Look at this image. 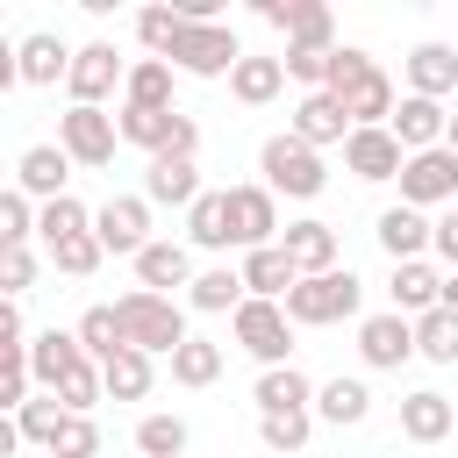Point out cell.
Wrapping results in <instances>:
<instances>
[{"label": "cell", "mask_w": 458, "mask_h": 458, "mask_svg": "<svg viewBox=\"0 0 458 458\" xmlns=\"http://www.w3.org/2000/svg\"><path fill=\"white\" fill-rule=\"evenodd\" d=\"M329 93L344 100V114H351V129H386L394 122V79L358 50V43H336V57H329Z\"/></svg>", "instance_id": "6da1fadb"}, {"label": "cell", "mask_w": 458, "mask_h": 458, "mask_svg": "<svg viewBox=\"0 0 458 458\" xmlns=\"http://www.w3.org/2000/svg\"><path fill=\"white\" fill-rule=\"evenodd\" d=\"M114 315H122V336L136 344V351H150V358H172L193 329H186V315H179V301L172 293H150V286H136V293H122L114 301Z\"/></svg>", "instance_id": "7a4b0ae2"}, {"label": "cell", "mask_w": 458, "mask_h": 458, "mask_svg": "<svg viewBox=\"0 0 458 458\" xmlns=\"http://www.w3.org/2000/svg\"><path fill=\"white\" fill-rule=\"evenodd\" d=\"M243 57H250V50L236 43V29H229V21H186L165 64H172V72H186V79H229Z\"/></svg>", "instance_id": "3957f363"}, {"label": "cell", "mask_w": 458, "mask_h": 458, "mask_svg": "<svg viewBox=\"0 0 458 458\" xmlns=\"http://www.w3.org/2000/svg\"><path fill=\"white\" fill-rule=\"evenodd\" d=\"M258 172H265V186H272V193H286V200H315V193L329 186V172H322V150H308L301 136H265V150H258Z\"/></svg>", "instance_id": "277c9868"}, {"label": "cell", "mask_w": 458, "mask_h": 458, "mask_svg": "<svg viewBox=\"0 0 458 458\" xmlns=\"http://www.w3.org/2000/svg\"><path fill=\"white\" fill-rule=\"evenodd\" d=\"M358 301H365L358 272H351V265H336V272L301 279V286L286 293V315H293V322H308V329H322V322H351V315H358Z\"/></svg>", "instance_id": "5b68a950"}, {"label": "cell", "mask_w": 458, "mask_h": 458, "mask_svg": "<svg viewBox=\"0 0 458 458\" xmlns=\"http://www.w3.org/2000/svg\"><path fill=\"white\" fill-rule=\"evenodd\" d=\"M229 329H236V344L272 372V365H286V351H293V315H286V301H243L236 315H229Z\"/></svg>", "instance_id": "8992f818"}, {"label": "cell", "mask_w": 458, "mask_h": 458, "mask_svg": "<svg viewBox=\"0 0 458 458\" xmlns=\"http://www.w3.org/2000/svg\"><path fill=\"white\" fill-rule=\"evenodd\" d=\"M57 143H64V157H72V165L100 172V165H114L122 122H114L107 107H64V114H57Z\"/></svg>", "instance_id": "52a82bcc"}, {"label": "cell", "mask_w": 458, "mask_h": 458, "mask_svg": "<svg viewBox=\"0 0 458 458\" xmlns=\"http://www.w3.org/2000/svg\"><path fill=\"white\" fill-rule=\"evenodd\" d=\"M258 21L286 36V50H336V21L322 0H258Z\"/></svg>", "instance_id": "ba28073f"}, {"label": "cell", "mask_w": 458, "mask_h": 458, "mask_svg": "<svg viewBox=\"0 0 458 458\" xmlns=\"http://www.w3.org/2000/svg\"><path fill=\"white\" fill-rule=\"evenodd\" d=\"M114 86H129V57H122L114 43H86V50L72 57V79H64L72 107H100Z\"/></svg>", "instance_id": "9c48e42d"}, {"label": "cell", "mask_w": 458, "mask_h": 458, "mask_svg": "<svg viewBox=\"0 0 458 458\" xmlns=\"http://www.w3.org/2000/svg\"><path fill=\"white\" fill-rule=\"evenodd\" d=\"M93 236L114 250V258H143L157 236H150V200L143 193H114L100 215H93Z\"/></svg>", "instance_id": "30bf717a"}, {"label": "cell", "mask_w": 458, "mask_h": 458, "mask_svg": "<svg viewBox=\"0 0 458 458\" xmlns=\"http://www.w3.org/2000/svg\"><path fill=\"white\" fill-rule=\"evenodd\" d=\"M401 200L408 208H444V200H458V150H415L408 165H401Z\"/></svg>", "instance_id": "8fae6325"}, {"label": "cell", "mask_w": 458, "mask_h": 458, "mask_svg": "<svg viewBox=\"0 0 458 458\" xmlns=\"http://www.w3.org/2000/svg\"><path fill=\"white\" fill-rule=\"evenodd\" d=\"M229 229H236V243L243 250H265V243H279L286 229H279V193L258 179V186H229Z\"/></svg>", "instance_id": "7c38bea8"}, {"label": "cell", "mask_w": 458, "mask_h": 458, "mask_svg": "<svg viewBox=\"0 0 458 458\" xmlns=\"http://www.w3.org/2000/svg\"><path fill=\"white\" fill-rule=\"evenodd\" d=\"M358 358H365L372 372H401V365L415 358V322H408V315H372V322H358Z\"/></svg>", "instance_id": "4fadbf2b"}, {"label": "cell", "mask_w": 458, "mask_h": 458, "mask_svg": "<svg viewBox=\"0 0 458 458\" xmlns=\"http://www.w3.org/2000/svg\"><path fill=\"white\" fill-rule=\"evenodd\" d=\"M344 165H351L365 186H379V179H401L408 150H401V136H394V129H351V143H344Z\"/></svg>", "instance_id": "5bb4252c"}, {"label": "cell", "mask_w": 458, "mask_h": 458, "mask_svg": "<svg viewBox=\"0 0 458 458\" xmlns=\"http://www.w3.org/2000/svg\"><path fill=\"white\" fill-rule=\"evenodd\" d=\"M286 136H301L308 150H322V143H351V114H344V100H336V93H308V100L293 107Z\"/></svg>", "instance_id": "9a60e30c"}, {"label": "cell", "mask_w": 458, "mask_h": 458, "mask_svg": "<svg viewBox=\"0 0 458 458\" xmlns=\"http://www.w3.org/2000/svg\"><path fill=\"white\" fill-rule=\"evenodd\" d=\"M64 179H72L64 143H29L21 165H14V186H21L29 200H64Z\"/></svg>", "instance_id": "2e32d148"}, {"label": "cell", "mask_w": 458, "mask_h": 458, "mask_svg": "<svg viewBox=\"0 0 458 458\" xmlns=\"http://www.w3.org/2000/svg\"><path fill=\"white\" fill-rule=\"evenodd\" d=\"M208 186H200V165L193 157H150V172H143V200L150 208H193Z\"/></svg>", "instance_id": "e0dca14e"}, {"label": "cell", "mask_w": 458, "mask_h": 458, "mask_svg": "<svg viewBox=\"0 0 458 458\" xmlns=\"http://www.w3.org/2000/svg\"><path fill=\"white\" fill-rule=\"evenodd\" d=\"M372 236H379V250H386L394 265H408V258H422V250L437 243V222H422V208L401 200V208H379V229H372Z\"/></svg>", "instance_id": "ac0fdd59"}, {"label": "cell", "mask_w": 458, "mask_h": 458, "mask_svg": "<svg viewBox=\"0 0 458 458\" xmlns=\"http://www.w3.org/2000/svg\"><path fill=\"white\" fill-rule=\"evenodd\" d=\"M243 286H250V301H286L293 286H301V265L286 258V243H265V250H243Z\"/></svg>", "instance_id": "d6986e66"}, {"label": "cell", "mask_w": 458, "mask_h": 458, "mask_svg": "<svg viewBox=\"0 0 458 458\" xmlns=\"http://www.w3.org/2000/svg\"><path fill=\"white\" fill-rule=\"evenodd\" d=\"M394 136H401V150L415 157V150H437L444 143V129H451V114H444V100H422V93H408L401 107H394V122H386Z\"/></svg>", "instance_id": "ffe728a7"}, {"label": "cell", "mask_w": 458, "mask_h": 458, "mask_svg": "<svg viewBox=\"0 0 458 458\" xmlns=\"http://www.w3.org/2000/svg\"><path fill=\"white\" fill-rule=\"evenodd\" d=\"M386 293H394V315H429V308H444V272H429V258H408V265H394V279H386Z\"/></svg>", "instance_id": "44dd1931"}, {"label": "cell", "mask_w": 458, "mask_h": 458, "mask_svg": "<svg viewBox=\"0 0 458 458\" xmlns=\"http://www.w3.org/2000/svg\"><path fill=\"white\" fill-rule=\"evenodd\" d=\"M79 365H86L79 329H43V336H29V372H36V386H50V394H57V379H64V372H79Z\"/></svg>", "instance_id": "7402d4cb"}, {"label": "cell", "mask_w": 458, "mask_h": 458, "mask_svg": "<svg viewBox=\"0 0 458 458\" xmlns=\"http://www.w3.org/2000/svg\"><path fill=\"white\" fill-rule=\"evenodd\" d=\"M250 401H258V415H308L315 408V386H308L301 365H272V372H258Z\"/></svg>", "instance_id": "603a6c76"}, {"label": "cell", "mask_w": 458, "mask_h": 458, "mask_svg": "<svg viewBox=\"0 0 458 458\" xmlns=\"http://www.w3.org/2000/svg\"><path fill=\"white\" fill-rule=\"evenodd\" d=\"M451 422H458V408H451L437 386L401 394V437H408V444H444V437H451Z\"/></svg>", "instance_id": "cb8c5ba5"}, {"label": "cell", "mask_w": 458, "mask_h": 458, "mask_svg": "<svg viewBox=\"0 0 458 458\" xmlns=\"http://www.w3.org/2000/svg\"><path fill=\"white\" fill-rule=\"evenodd\" d=\"M408 93H422V100L458 93V50L451 43H415L408 50Z\"/></svg>", "instance_id": "d4e9b609"}, {"label": "cell", "mask_w": 458, "mask_h": 458, "mask_svg": "<svg viewBox=\"0 0 458 458\" xmlns=\"http://www.w3.org/2000/svg\"><path fill=\"white\" fill-rule=\"evenodd\" d=\"M286 258L301 265V279H315V272H336V229L329 222H286Z\"/></svg>", "instance_id": "484cf974"}, {"label": "cell", "mask_w": 458, "mask_h": 458, "mask_svg": "<svg viewBox=\"0 0 458 458\" xmlns=\"http://www.w3.org/2000/svg\"><path fill=\"white\" fill-rule=\"evenodd\" d=\"M136 279L150 286V293H165V286H193L200 272H193V250L186 243H172V236H157L143 258H136Z\"/></svg>", "instance_id": "4316f807"}, {"label": "cell", "mask_w": 458, "mask_h": 458, "mask_svg": "<svg viewBox=\"0 0 458 458\" xmlns=\"http://www.w3.org/2000/svg\"><path fill=\"white\" fill-rule=\"evenodd\" d=\"M72 57H79V50H64V36H50V29L21 36V79H29V86H57V79H72Z\"/></svg>", "instance_id": "83f0119b"}, {"label": "cell", "mask_w": 458, "mask_h": 458, "mask_svg": "<svg viewBox=\"0 0 458 458\" xmlns=\"http://www.w3.org/2000/svg\"><path fill=\"white\" fill-rule=\"evenodd\" d=\"M315 415H322V422H336V429H351V422H365V415H372V386L336 372V379H322V386H315Z\"/></svg>", "instance_id": "f1b7e54d"}, {"label": "cell", "mask_w": 458, "mask_h": 458, "mask_svg": "<svg viewBox=\"0 0 458 458\" xmlns=\"http://www.w3.org/2000/svg\"><path fill=\"white\" fill-rule=\"evenodd\" d=\"M186 301H193L200 315H236V308L250 301V286H243V272H229V265H208V272L186 286Z\"/></svg>", "instance_id": "f546056e"}, {"label": "cell", "mask_w": 458, "mask_h": 458, "mask_svg": "<svg viewBox=\"0 0 458 458\" xmlns=\"http://www.w3.org/2000/svg\"><path fill=\"white\" fill-rule=\"evenodd\" d=\"M279 86H286V57H243V64L229 72V93H236L243 107H265V100H279Z\"/></svg>", "instance_id": "4dcf8cb0"}, {"label": "cell", "mask_w": 458, "mask_h": 458, "mask_svg": "<svg viewBox=\"0 0 458 458\" xmlns=\"http://www.w3.org/2000/svg\"><path fill=\"white\" fill-rule=\"evenodd\" d=\"M100 379H107V401H143L150 394V379H157V365H150V351H114L107 365H100Z\"/></svg>", "instance_id": "1f68e13d"}, {"label": "cell", "mask_w": 458, "mask_h": 458, "mask_svg": "<svg viewBox=\"0 0 458 458\" xmlns=\"http://www.w3.org/2000/svg\"><path fill=\"white\" fill-rule=\"evenodd\" d=\"M186 236H193L200 250H229V243H236V229H229V193H200V200L186 208Z\"/></svg>", "instance_id": "d6a6232c"}, {"label": "cell", "mask_w": 458, "mask_h": 458, "mask_svg": "<svg viewBox=\"0 0 458 458\" xmlns=\"http://www.w3.org/2000/svg\"><path fill=\"white\" fill-rule=\"evenodd\" d=\"M122 107H172V64L165 57H136L129 86H122Z\"/></svg>", "instance_id": "836d02e7"}, {"label": "cell", "mask_w": 458, "mask_h": 458, "mask_svg": "<svg viewBox=\"0 0 458 458\" xmlns=\"http://www.w3.org/2000/svg\"><path fill=\"white\" fill-rule=\"evenodd\" d=\"M415 358H429V365H458V315H451V308L415 315Z\"/></svg>", "instance_id": "e575fe53"}, {"label": "cell", "mask_w": 458, "mask_h": 458, "mask_svg": "<svg viewBox=\"0 0 458 458\" xmlns=\"http://www.w3.org/2000/svg\"><path fill=\"white\" fill-rule=\"evenodd\" d=\"M79 344H86V358H93V365H107L114 351H129V336H122V315H114L107 301H100V308H86V315H79Z\"/></svg>", "instance_id": "d590c367"}, {"label": "cell", "mask_w": 458, "mask_h": 458, "mask_svg": "<svg viewBox=\"0 0 458 458\" xmlns=\"http://www.w3.org/2000/svg\"><path fill=\"white\" fill-rule=\"evenodd\" d=\"M172 379H179V386H215V379H222V344L186 336V344L172 351Z\"/></svg>", "instance_id": "8d00e7d4"}, {"label": "cell", "mask_w": 458, "mask_h": 458, "mask_svg": "<svg viewBox=\"0 0 458 458\" xmlns=\"http://www.w3.org/2000/svg\"><path fill=\"white\" fill-rule=\"evenodd\" d=\"M186 437H193L186 415H143L136 422V451L143 458H186Z\"/></svg>", "instance_id": "74e56055"}, {"label": "cell", "mask_w": 458, "mask_h": 458, "mask_svg": "<svg viewBox=\"0 0 458 458\" xmlns=\"http://www.w3.org/2000/svg\"><path fill=\"white\" fill-rule=\"evenodd\" d=\"M86 229H93V215H86V208H79L72 193H64V200H43V222H36L43 250H57L64 236H86Z\"/></svg>", "instance_id": "f35d334b"}, {"label": "cell", "mask_w": 458, "mask_h": 458, "mask_svg": "<svg viewBox=\"0 0 458 458\" xmlns=\"http://www.w3.org/2000/svg\"><path fill=\"white\" fill-rule=\"evenodd\" d=\"M179 29H186V14H179V7H143V14H136V36H143V50H150V57H172Z\"/></svg>", "instance_id": "ab89813d"}, {"label": "cell", "mask_w": 458, "mask_h": 458, "mask_svg": "<svg viewBox=\"0 0 458 458\" xmlns=\"http://www.w3.org/2000/svg\"><path fill=\"white\" fill-rule=\"evenodd\" d=\"M36 222H43V208H36L21 186H7V193H0V243H29Z\"/></svg>", "instance_id": "60d3db41"}, {"label": "cell", "mask_w": 458, "mask_h": 458, "mask_svg": "<svg viewBox=\"0 0 458 458\" xmlns=\"http://www.w3.org/2000/svg\"><path fill=\"white\" fill-rule=\"evenodd\" d=\"M100 258H107V243L86 229V236H64L57 250H50V265L64 272V279H86V272H100Z\"/></svg>", "instance_id": "b9f144b4"}, {"label": "cell", "mask_w": 458, "mask_h": 458, "mask_svg": "<svg viewBox=\"0 0 458 458\" xmlns=\"http://www.w3.org/2000/svg\"><path fill=\"white\" fill-rule=\"evenodd\" d=\"M64 415H72V408H64L57 394H50V401H29V408L14 415V422H21V444H43V451H50L57 429H64Z\"/></svg>", "instance_id": "7bdbcfd3"}, {"label": "cell", "mask_w": 458, "mask_h": 458, "mask_svg": "<svg viewBox=\"0 0 458 458\" xmlns=\"http://www.w3.org/2000/svg\"><path fill=\"white\" fill-rule=\"evenodd\" d=\"M100 394H107V379H100V365H93V358H86L79 372H64V379H57V401H64L72 415H86V408H93Z\"/></svg>", "instance_id": "ee69618b"}, {"label": "cell", "mask_w": 458, "mask_h": 458, "mask_svg": "<svg viewBox=\"0 0 458 458\" xmlns=\"http://www.w3.org/2000/svg\"><path fill=\"white\" fill-rule=\"evenodd\" d=\"M0 286H7V301H21L36 286V250L29 243H0Z\"/></svg>", "instance_id": "f6af8a7d"}, {"label": "cell", "mask_w": 458, "mask_h": 458, "mask_svg": "<svg viewBox=\"0 0 458 458\" xmlns=\"http://www.w3.org/2000/svg\"><path fill=\"white\" fill-rule=\"evenodd\" d=\"M308 429H315V415H258L265 451H301V444H308Z\"/></svg>", "instance_id": "bcb514c9"}, {"label": "cell", "mask_w": 458, "mask_h": 458, "mask_svg": "<svg viewBox=\"0 0 458 458\" xmlns=\"http://www.w3.org/2000/svg\"><path fill=\"white\" fill-rule=\"evenodd\" d=\"M50 458H100V429H93V415H64Z\"/></svg>", "instance_id": "7dc6e473"}, {"label": "cell", "mask_w": 458, "mask_h": 458, "mask_svg": "<svg viewBox=\"0 0 458 458\" xmlns=\"http://www.w3.org/2000/svg\"><path fill=\"white\" fill-rule=\"evenodd\" d=\"M429 250L458 272V208H444V215H437V243H429Z\"/></svg>", "instance_id": "c3c4849f"}, {"label": "cell", "mask_w": 458, "mask_h": 458, "mask_svg": "<svg viewBox=\"0 0 458 458\" xmlns=\"http://www.w3.org/2000/svg\"><path fill=\"white\" fill-rule=\"evenodd\" d=\"M444 308L458 315V272H444Z\"/></svg>", "instance_id": "681fc988"}, {"label": "cell", "mask_w": 458, "mask_h": 458, "mask_svg": "<svg viewBox=\"0 0 458 458\" xmlns=\"http://www.w3.org/2000/svg\"><path fill=\"white\" fill-rule=\"evenodd\" d=\"M444 150H458V114H451V129H444Z\"/></svg>", "instance_id": "f907efd6"}]
</instances>
